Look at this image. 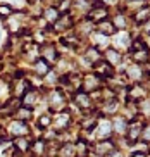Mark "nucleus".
Wrapping results in <instances>:
<instances>
[{"instance_id":"obj_8","label":"nucleus","mask_w":150,"mask_h":157,"mask_svg":"<svg viewBox=\"0 0 150 157\" xmlns=\"http://www.w3.org/2000/svg\"><path fill=\"white\" fill-rule=\"evenodd\" d=\"M28 90H31V83L24 78H14L10 85V95L16 98H23Z\"/></svg>"},{"instance_id":"obj_7","label":"nucleus","mask_w":150,"mask_h":157,"mask_svg":"<svg viewBox=\"0 0 150 157\" xmlns=\"http://www.w3.org/2000/svg\"><path fill=\"white\" fill-rule=\"evenodd\" d=\"M100 85H102V81H100L98 78H97L93 73L90 74H85V76H81V92L85 93H95L100 90Z\"/></svg>"},{"instance_id":"obj_23","label":"nucleus","mask_w":150,"mask_h":157,"mask_svg":"<svg viewBox=\"0 0 150 157\" xmlns=\"http://www.w3.org/2000/svg\"><path fill=\"white\" fill-rule=\"evenodd\" d=\"M45 150H47V142L45 138H37V140H31V147H29V152L37 157L45 155Z\"/></svg>"},{"instance_id":"obj_9","label":"nucleus","mask_w":150,"mask_h":157,"mask_svg":"<svg viewBox=\"0 0 150 157\" xmlns=\"http://www.w3.org/2000/svg\"><path fill=\"white\" fill-rule=\"evenodd\" d=\"M141 129H143V123H141L140 119L129 121V123H128V129H126V142L131 143V145L140 142Z\"/></svg>"},{"instance_id":"obj_18","label":"nucleus","mask_w":150,"mask_h":157,"mask_svg":"<svg viewBox=\"0 0 150 157\" xmlns=\"http://www.w3.org/2000/svg\"><path fill=\"white\" fill-rule=\"evenodd\" d=\"M124 73H126L128 79H129V81H133V83H140V79L145 76L143 67H141V66H138V64L129 66V67H128V71H124Z\"/></svg>"},{"instance_id":"obj_35","label":"nucleus","mask_w":150,"mask_h":157,"mask_svg":"<svg viewBox=\"0 0 150 157\" xmlns=\"http://www.w3.org/2000/svg\"><path fill=\"white\" fill-rule=\"evenodd\" d=\"M12 14H14L12 5H9V4H2V5H0V17H2V19L10 17Z\"/></svg>"},{"instance_id":"obj_4","label":"nucleus","mask_w":150,"mask_h":157,"mask_svg":"<svg viewBox=\"0 0 150 157\" xmlns=\"http://www.w3.org/2000/svg\"><path fill=\"white\" fill-rule=\"evenodd\" d=\"M71 124H73V116L67 111H60L52 117V126H54V129L57 133H60L64 129H69Z\"/></svg>"},{"instance_id":"obj_14","label":"nucleus","mask_w":150,"mask_h":157,"mask_svg":"<svg viewBox=\"0 0 150 157\" xmlns=\"http://www.w3.org/2000/svg\"><path fill=\"white\" fill-rule=\"evenodd\" d=\"M9 133L12 135L14 138H16V136H26V135H29V126H28L26 123H21V121L14 119L9 126Z\"/></svg>"},{"instance_id":"obj_2","label":"nucleus","mask_w":150,"mask_h":157,"mask_svg":"<svg viewBox=\"0 0 150 157\" xmlns=\"http://www.w3.org/2000/svg\"><path fill=\"white\" fill-rule=\"evenodd\" d=\"M48 105L54 112H60L66 111V105H67V98H66V93L62 90H52L48 95Z\"/></svg>"},{"instance_id":"obj_32","label":"nucleus","mask_w":150,"mask_h":157,"mask_svg":"<svg viewBox=\"0 0 150 157\" xmlns=\"http://www.w3.org/2000/svg\"><path fill=\"white\" fill-rule=\"evenodd\" d=\"M137 105H138V114L148 119L150 117V98H141L140 102H137Z\"/></svg>"},{"instance_id":"obj_11","label":"nucleus","mask_w":150,"mask_h":157,"mask_svg":"<svg viewBox=\"0 0 150 157\" xmlns=\"http://www.w3.org/2000/svg\"><path fill=\"white\" fill-rule=\"evenodd\" d=\"M73 24H74V19L71 16V12L69 14H60L59 19L54 23V31H59V33L67 31L69 28H73Z\"/></svg>"},{"instance_id":"obj_6","label":"nucleus","mask_w":150,"mask_h":157,"mask_svg":"<svg viewBox=\"0 0 150 157\" xmlns=\"http://www.w3.org/2000/svg\"><path fill=\"white\" fill-rule=\"evenodd\" d=\"M73 102H74V105L78 109H81L83 112H88L93 109V98H91V95L81 92V90H78L76 93H73Z\"/></svg>"},{"instance_id":"obj_1","label":"nucleus","mask_w":150,"mask_h":157,"mask_svg":"<svg viewBox=\"0 0 150 157\" xmlns=\"http://www.w3.org/2000/svg\"><path fill=\"white\" fill-rule=\"evenodd\" d=\"M107 5L102 2V0H93V5H91L90 12L87 14V21H90V23L97 24L100 23V21H105V19L109 17V12H107Z\"/></svg>"},{"instance_id":"obj_3","label":"nucleus","mask_w":150,"mask_h":157,"mask_svg":"<svg viewBox=\"0 0 150 157\" xmlns=\"http://www.w3.org/2000/svg\"><path fill=\"white\" fill-rule=\"evenodd\" d=\"M93 133H95L97 142L112 138V123H110V119H107V117H100L98 123H97V126L93 128Z\"/></svg>"},{"instance_id":"obj_21","label":"nucleus","mask_w":150,"mask_h":157,"mask_svg":"<svg viewBox=\"0 0 150 157\" xmlns=\"http://www.w3.org/2000/svg\"><path fill=\"white\" fill-rule=\"evenodd\" d=\"M110 123H112V133H116L117 136H124V135H126L128 121L124 119L123 116H119V117H114Z\"/></svg>"},{"instance_id":"obj_34","label":"nucleus","mask_w":150,"mask_h":157,"mask_svg":"<svg viewBox=\"0 0 150 157\" xmlns=\"http://www.w3.org/2000/svg\"><path fill=\"white\" fill-rule=\"evenodd\" d=\"M57 157H74V145L66 143L60 147V150H57Z\"/></svg>"},{"instance_id":"obj_10","label":"nucleus","mask_w":150,"mask_h":157,"mask_svg":"<svg viewBox=\"0 0 150 157\" xmlns=\"http://www.w3.org/2000/svg\"><path fill=\"white\" fill-rule=\"evenodd\" d=\"M93 74H95L98 79L110 78V76H114V67L109 64V62H105L104 59H100L93 64Z\"/></svg>"},{"instance_id":"obj_33","label":"nucleus","mask_w":150,"mask_h":157,"mask_svg":"<svg viewBox=\"0 0 150 157\" xmlns=\"http://www.w3.org/2000/svg\"><path fill=\"white\" fill-rule=\"evenodd\" d=\"M93 29H95V24L90 23V21H83L79 26H76V33L79 35V36H83V35H90Z\"/></svg>"},{"instance_id":"obj_16","label":"nucleus","mask_w":150,"mask_h":157,"mask_svg":"<svg viewBox=\"0 0 150 157\" xmlns=\"http://www.w3.org/2000/svg\"><path fill=\"white\" fill-rule=\"evenodd\" d=\"M29 147H31V140L28 138V136H16L12 140V148L19 154L29 152Z\"/></svg>"},{"instance_id":"obj_22","label":"nucleus","mask_w":150,"mask_h":157,"mask_svg":"<svg viewBox=\"0 0 150 157\" xmlns=\"http://www.w3.org/2000/svg\"><path fill=\"white\" fill-rule=\"evenodd\" d=\"M93 2L91 0H71V9L79 14H88Z\"/></svg>"},{"instance_id":"obj_13","label":"nucleus","mask_w":150,"mask_h":157,"mask_svg":"<svg viewBox=\"0 0 150 157\" xmlns=\"http://www.w3.org/2000/svg\"><path fill=\"white\" fill-rule=\"evenodd\" d=\"M117 111H119V100L117 98H110V100H104L102 111H98V112L102 117H109V116L117 114Z\"/></svg>"},{"instance_id":"obj_37","label":"nucleus","mask_w":150,"mask_h":157,"mask_svg":"<svg viewBox=\"0 0 150 157\" xmlns=\"http://www.w3.org/2000/svg\"><path fill=\"white\" fill-rule=\"evenodd\" d=\"M140 140L143 143H150V124H143V129H141Z\"/></svg>"},{"instance_id":"obj_29","label":"nucleus","mask_w":150,"mask_h":157,"mask_svg":"<svg viewBox=\"0 0 150 157\" xmlns=\"http://www.w3.org/2000/svg\"><path fill=\"white\" fill-rule=\"evenodd\" d=\"M131 59L135 60V64H138V66H143V64H147V62H150V48L131 52Z\"/></svg>"},{"instance_id":"obj_24","label":"nucleus","mask_w":150,"mask_h":157,"mask_svg":"<svg viewBox=\"0 0 150 157\" xmlns=\"http://www.w3.org/2000/svg\"><path fill=\"white\" fill-rule=\"evenodd\" d=\"M74 157H90V145L85 138H78L74 143Z\"/></svg>"},{"instance_id":"obj_39","label":"nucleus","mask_w":150,"mask_h":157,"mask_svg":"<svg viewBox=\"0 0 150 157\" xmlns=\"http://www.w3.org/2000/svg\"><path fill=\"white\" fill-rule=\"evenodd\" d=\"M0 45H2V29H0Z\"/></svg>"},{"instance_id":"obj_19","label":"nucleus","mask_w":150,"mask_h":157,"mask_svg":"<svg viewBox=\"0 0 150 157\" xmlns=\"http://www.w3.org/2000/svg\"><path fill=\"white\" fill-rule=\"evenodd\" d=\"M38 102H40V92H38V90H33V88L28 90L26 95L21 98V104H23L24 107H29V109H33Z\"/></svg>"},{"instance_id":"obj_26","label":"nucleus","mask_w":150,"mask_h":157,"mask_svg":"<svg viewBox=\"0 0 150 157\" xmlns=\"http://www.w3.org/2000/svg\"><path fill=\"white\" fill-rule=\"evenodd\" d=\"M150 19V5H143L133 14V21L137 24H143Z\"/></svg>"},{"instance_id":"obj_31","label":"nucleus","mask_w":150,"mask_h":157,"mask_svg":"<svg viewBox=\"0 0 150 157\" xmlns=\"http://www.w3.org/2000/svg\"><path fill=\"white\" fill-rule=\"evenodd\" d=\"M41 12H43V17H45L43 21H45V23H50V24H54L60 16V12L55 9V7H47V9L41 10Z\"/></svg>"},{"instance_id":"obj_30","label":"nucleus","mask_w":150,"mask_h":157,"mask_svg":"<svg viewBox=\"0 0 150 157\" xmlns=\"http://www.w3.org/2000/svg\"><path fill=\"white\" fill-rule=\"evenodd\" d=\"M110 23L114 24V28L117 29V31H124L128 28V16L123 14V12H117V14H114V17L110 19Z\"/></svg>"},{"instance_id":"obj_17","label":"nucleus","mask_w":150,"mask_h":157,"mask_svg":"<svg viewBox=\"0 0 150 157\" xmlns=\"http://www.w3.org/2000/svg\"><path fill=\"white\" fill-rule=\"evenodd\" d=\"M95 29H97V33H100V35H104V36H107V38L117 33V29L114 28V24L110 23V19H105V21L97 23L95 24Z\"/></svg>"},{"instance_id":"obj_27","label":"nucleus","mask_w":150,"mask_h":157,"mask_svg":"<svg viewBox=\"0 0 150 157\" xmlns=\"http://www.w3.org/2000/svg\"><path fill=\"white\" fill-rule=\"evenodd\" d=\"M116 35H117V38H116V47H114V48H116V50H117V48H129V45H131V40H129V33L128 31H117L116 33Z\"/></svg>"},{"instance_id":"obj_25","label":"nucleus","mask_w":150,"mask_h":157,"mask_svg":"<svg viewBox=\"0 0 150 157\" xmlns=\"http://www.w3.org/2000/svg\"><path fill=\"white\" fill-rule=\"evenodd\" d=\"M31 117H33V109H29V107L21 105L17 111L14 112V119H16V121H21V123H26V124L31 121Z\"/></svg>"},{"instance_id":"obj_36","label":"nucleus","mask_w":150,"mask_h":157,"mask_svg":"<svg viewBox=\"0 0 150 157\" xmlns=\"http://www.w3.org/2000/svg\"><path fill=\"white\" fill-rule=\"evenodd\" d=\"M50 124H52V116H50V114L41 116L40 119H38V128H40V129H43V131H45V129L48 128Z\"/></svg>"},{"instance_id":"obj_15","label":"nucleus","mask_w":150,"mask_h":157,"mask_svg":"<svg viewBox=\"0 0 150 157\" xmlns=\"http://www.w3.org/2000/svg\"><path fill=\"white\" fill-rule=\"evenodd\" d=\"M114 140L112 138H107V140H100V142H97L95 145V154L98 157H105L109 152H112L114 150Z\"/></svg>"},{"instance_id":"obj_12","label":"nucleus","mask_w":150,"mask_h":157,"mask_svg":"<svg viewBox=\"0 0 150 157\" xmlns=\"http://www.w3.org/2000/svg\"><path fill=\"white\" fill-rule=\"evenodd\" d=\"M102 57H104L105 62H109L110 66H119L121 62H123V54L119 50H116L114 47H107V50H105V54H102Z\"/></svg>"},{"instance_id":"obj_20","label":"nucleus","mask_w":150,"mask_h":157,"mask_svg":"<svg viewBox=\"0 0 150 157\" xmlns=\"http://www.w3.org/2000/svg\"><path fill=\"white\" fill-rule=\"evenodd\" d=\"M50 71H52L50 64H48V62H45L41 57H38V59L35 60V64H33V73L37 74V76H40V78H45Z\"/></svg>"},{"instance_id":"obj_5","label":"nucleus","mask_w":150,"mask_h":157,"mask_svg":"<svg viewBox=\"0 0 150 157\" xmlns=\"http://www.w3.org/2000/svg\"><path fill=\"white\" fill-rule=\"evenodd\" d=\"M40 57L45 60V62H48V64H55V62L60 59L57 45H54V43H43V45L40 47Z\"/></svg>"},{"instance_id":"obj_38","label":"nucleus","mask_w":150,"mask_h":157,"mask_svg":"<svg viewBox=\"0 0 150 157\" xmlns=\"http://www.w3.org/2000/svg\"><path fill=\"white\" fill-rule=\"evenodd\" d=\"M131 157H147V154H143V152H135Z\"/></svg>"},{"instance_id":"obj_28","label":"nucleus","mask_w":150,"mask_h":157,"mask_svg":"<svg viewBox=\"0 0 150 157\" xmlns=\"http://www.w3.org/2000/svg\"><path fill=\"white\" fill-rule=\"evenodd\" d=\"M100 59H104L102 57V52H100V48H97V47H88L87 48V52H85V60H87L88 64H95L97 60H100Z\"/></svg>"},{"instance_id":"obj_40","label":"nucleus","mask_w":150,"mask_h":157,"mask_svg":"<svg viewBox=\"0 0 150 157\" xmlns=\"http://www.w3.org/2000/svg\"><path fill=\"white\" fill-rule=\"evenodd\" d=\"M147 78H148V81H150V73H148V74H147Z\"/></svg>"}]
</instances>
